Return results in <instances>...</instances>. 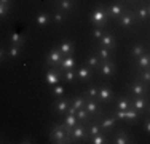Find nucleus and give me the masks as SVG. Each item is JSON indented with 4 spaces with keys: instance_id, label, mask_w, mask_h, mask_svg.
<instances>
[{
    "instance_id": "0eeeda50",
    "label": "nucleus",
    "mask_w": 150,
    "mask_h": 144,
    "mask_svg": "<svg viewBox=\"0 0 150 144\" xmlns=\"http://www.w3.org/2000/svg\"><path fill=\"white\" fill-rule=\"evenodd\" d=\"M61 59H62V55H61V51L58 50V46H53V48H50V51L45 56V64L50 67H58Z\"/></svg>"
},
{
    "instance_id": "aec40b11",
    "label": "nucleus",
    "mask_w": 150,
    "mask_h": 144,
    "mask_svg": "<svg viewBox=\"0 0 150 144\" xmlns=\"http://www.w3.org/2000/svg\"><path fill=\"white\" fill-rule=\"evenodd\" d=\"M117 122H118V118L115 117V115H110V117H107V115H102L101 120H99V123H101V127L104 131H109V130L115 128L117 127Z\"/></svg>"
},
{
    "instance_id": "9b49d317",
    "label": "nucleus",
    "mask_w": 150,
    "mask_h": 144,
    "mask_svg": "<svg viewBox=\"0 0 150 144\" xmlns=\"http://www.w3.org/2000/svg\"><path fill=\"white\" fill-rule=\"evenodd\" d=\"M149 106L147 96H131V107L136 109L139 114H142Z\"/></svg>"
},
{
    "instance_id": "09e8293b",
    "label": "nucleus",
    "mask_w": 150,
    "mask_h": 144,
    "mask_svg": "<svg viewBox=\"0 0 150 144\" xmlns=\"http://www.w3.org/2000/svg\"><path fill=\"white\" fill-rule=\"evenodd\" d=\"M145 2H149V0H145Z\"/></svg>"
},
{
    "instance_id": "473e14b6",
    "label": "nucleus",
    "mask_w": 150,
    "mask_h": 144,
    "mask_svg": "<svg viewBox=\"0 0 150 144\" xmlns=\"http://www.w3.org/2000/svg\"><path fill=\"white\" fill-rule=\"evenodd\" d=\"M21 50H23V46H21V45H15V43H11V45L8 46V50H6V58H8V59H16V58L21 55Z\"/></svg>"
},
{
    "instance_id": "4c0bfd02",
    "label": "nucleus",
    "mask_w": 150,
    "mask_h": 144,
    "mask_svg": "<svg viewBox=\"0 0 150 144\" xmlns=\"http://www.w3.org/2000/svg\"><path fill=\"white\" fill-rule=\"evenodd\" d=\"M10 42L15 43V45H21V46H23L24 43H26V38H24L23 34H11V37H10Z\"/></svg>"
},
{
    "instance_id": "4468645a",
    "label": "nucleus",
    "mask_w": 150,
    "mask_h": 144,
    "mask_svg": "<svg viewBox=\"0 0 150 144\" xmlns=\"http://www.w3.org/2000/svg\"><path fill=\"white\" fill-rule=\"evenodd\" d=\"M134 13H136V18H137V23L139 24H145L150 19L149 11H147V3H145V2L139 3V6L134 10Z\"/></svg>"
},
{
    "instance_id": "72a5a7b5",
    "label": "nucleus",
    "mask_w": 150,
    "mask_h": 144,
    "mask_svg": "<svg viewBox=\"0 0 150 144\" xmlns=\"http://www.w3.org/2000/svg\"><path fill=\"white\" fill-rule=\"evenodd\" d=\"M90 144H105V143H110L109 139H107V131H101L99 135L93 136V138H88V141Z\"/></svg>"
},
{
    "instance_id": "1a4fd4ad",
    "label": "nucleus",
    "mask_w": 150,
    "mask_h": 144,
    "mask_svg": "<svg viewBox=\"0 0 150 144\" xmlns=\"http://www.w3.org/2000/svg\"><path fill=\"white\" fill-rule=\"evenodd\" d=\"M105 10H107V13H109V18H112V19L115 21L125 13L126 8H125V5L121 2H113V3H110V5H107Z\"/></svg>"
},
{
    "instance_id": "393cba45",
    "label": "nucleus",
    "mask_w": 150,
    "mask_h": 144,
    "mask_svg": "<svg viewBox=\"0 0 150 144\" xmlns=\"http://www.w3.org/2000/svg\"><path fill=\"white\" fill-rule=\"evenodd\" d=\"M75 66H77V61H75L74 55H70V56H62L58 67L61 71H67V69H75Z\"/></svg>"
},
{
    "instance_id": "6e6552de",
    "label": "nucleus",
    "mask_w": 150,
    "mask_h": 144,
    "mask_svg": "<svg viewBox=\"0 0 150 144\" xmlns=\"http://www.w3.org/2000/svg\"><path fill=\"white\" fill-rule=\"evenodd\" d=\"M70 101L69 98H66V96H61V98H56L53 101V110H54L56 114H61V115H66L67 110H69L70 107Z\"/></svg>"
},
{
    "instance_id": "20e7f679",
    "label": "nucleus",
    "mask_w": 150,
    "mask_h": 144,
    "mask_svg": "<svg viewBox=\"0 0 150 144\" xmlns=\"http://www.w3.org/2000/svg\"><path fill=\"white\" fill-rule=\"evenodd\" d=\"M128 93H129V96H147L149 95V85L136 78L134 82H131L128 85Z\"/></svg>"
},
{
    "instance_id": "a878e982",
    "label": "nucleus",
    "mask_w": 150,
    "mask_h": 144,
    "mask_svg": "<svg viewBox=\"0 0 150 144\" xmlns=\"http://www.w3.org/2000/svg\"><path fill=\"white\" fill-rule=\"evenodd\" d=\"M50 14H51V23L56 24V26L64 24V23H66V19H67V13L61 11V10H58V8H54V10H53V13H50Z\"/></svg>"
},
{
    "instance_id": "c03bdc74",
    "label": "nucleus",
    "mask_w": 150,
    "mask_h": 144,
    "mask_svg": "<svg viewBox=\"0 0 150 144\" xmlns=\"http://www.w3.org/2000/svg\"><path fill=\"white\" fill-rule=\"evenodd\" d=\"M21 143H23V144H30L32 141H30L29 138H24V139H23V141H21Z\"/></svg>"
},
{
    "instance_id": "7c9ffc66",
    "label": "nucleus",
    "mask_w": 150,
    "mask_h": 144,
    "mask_svg": "<svg viewBox=\"0 0 150 144\" xmlns=\"http://www.w3.org/2000/svg\"><path fill=\"white\" fill-rule=\"evenodd\" d=\"M77 117H78V120H80L81 123H85V125H88V123L93 120V118H94V117H93V115L86 110V107H81V109H78V110H77Z\"/></svg>"
},
{
    "instance_id": "a211bd4d",
    "label": "nucleus",
    "mask_w": 150,
    "mask_h": 144,
    "mask_svg": "<svg viewBox=\"0 0 150 144\" xmlns=\"http://www.w3.org/2000/svg\"><path fill=\"white\" fill-rule=\"evenodd\" d=\"M113 99V91L109 85H101L99 86V95H98V101L101 103H109V101Z\"/></svg>"
},
{
    "instance_id": "2f4dec72",
    "label": "nucleus",
    "mask_w": 150,
    "mask_h": 144,
    "mask_svg": "<svg viewBox=\"0 0 150 144\" xmlns=\"http://www.w3.org/2000/svg\"><path fill=\"white\" fill-rule=\"evenodd\" d=\"M145 51H147V48H145L144 43H134L133 48H131V58H133V59H137V58L142 56Z\"/></svg>"
},
{
    "instance_id": "6ab92c4d",
    "label": "nucleus",
    "mask_w": 150,
    "mask_h": 144,
    "mask_svg": "<svg viewBox=\"0 0 150 144\" xmlns=\"http://www.w3.org/2000/svg\"><path fill=\"white\" fill-rule=\"evenodd\" d=\"M75 5H77L75 0H56L54 2V8H58L67 14L72 11V10H75Z\"/></svg>"
},
{
    "instance_id": "dca6fc26",
    "label": "nucleus",
    "mask_w": 150,
    "mask_h": 144,
    "mask_svg": "<svg viewBox=\"0 0 150 144\" xmlns=\"http://www.w3.org/2000/svg\"><path fill=\"white\" fill-rule=\"evenodd\" d=\"M93 72H94V71H93L91 67H88L86 64H85V66H80V67H78V71H77V80L83 82V83H86V82H91Z\"/></svg>"
},
{
    "instance_id": "a19ab883",
    "label": "nucleus",
    "mask_w": 150,
    "mask_h": 144,
    "mask_svg": "<svg viewBox=\"0 0 150 144\" xmlns=\"http://www.w3.org/2000/svg\"><path fill=\"white\" fill-rule=\"evenodd\" d=\"M10 11H11V5H6V3H0V16L5 18Z\"/></svg>"
},
{
    "instance_id": "cd10ccee",
    "label": "nucleus",
    "mask_w": 150,
    "mask_h": 144,
    "mask_svg": "<svg viewBox=\"0 0 150 144\" xmlns=\"http://www.w3.org/2000/svg\"><path fill=\"white\" fill-rule=\"evenodd\" d=\"M61 82H67V83H74L77 80V72L74 69H67V71H61Z\"/></svg>"
},
{
    "instance_id": "58836bf2",
    "label": "nucleus",
    "mask_w": 150,
    "mask_h": 144,
    "mask_svg": "<svg viewBox=\"0 0 150 144\" xmlns=\"http://www.w3.org/2000/svg\"><path fill=\"white\" fill-rule=\"evenodd\" d=\"M104 34H105L104 27H94V29H93V32H91L93 38H96V40H99V38H101Z\"/></svg>"
},
{
    "instance_id": "4be33fe9",
    "label": "nucleus",
    "mask_w": 150,
    "mask_h": 144,
    "mask_svg": "<svg viewBox=\"0 0 150 144\" xmlns=\"http://www.w3.org/2000/svg\"><path fill=\"white\" fill-rule=\"evenodd\" d=\"M93 51L99 56V59H101V61H109V59H112V56H113V50L105 48V46H101V45L94 46Z\"/></svg>"
},
{
    "instance_id": "c756f323",
    "label": "nucleus",
    "mask_w": 150,
    "mask_h": 144,
    "mask_svg": "<svg viewBox=\"0 0 150 144\" xmlns=\"http://www.w3.org/2000/svg\"><path fill=\"white\" fill-rule=\"evenodd\" d=\"M136 61V66H137V69H147V67H150V53L145 51L142 56H139Z\"/></svg>"
},
{
    "instance_id": "2eb2a0df",
    "label": "nucleus",
    "mask_w": 150,
    "mask_h": 144,
    "mask_svg": "<svg viewBox=\"0 0 150 144\" xmlns=\"http://www.w3.org/2000/svg\"><path fill=\"white\" fill-rule=\"evenodd\" d=\"M98 45L105 46V48H110V50H115L117 48V38H115V35H113V34L105 32V34L98 40Z\"/></svg>"
},
{
    "instance_id": "f257e3e1",
    "label": "nucleus",
    "mask_w": 150,
    "mask_h": 144,
    "mask_svg": "<svg viewBox=\"0 0 150 144\" xmlns=\"http://www.w3.org/2000/svg\"><path fill=\"white\" fill-rule=\"evenodd\" d=\"M72 128H69L64 122L61 123H53L50 130V139L54 144H69L72 143Z\"/></svg>"
},
{
    "instance_id": "ddd939ff",
    "label": "nucleus",
    "mask_w": 150,
    "mask_h": 144,
    "mask_svg": "<svg viewBox=\"0 0 150 144\" xmlns=\"http://www.w3.org/2000/svg\"><path fill=\"white\" fill-rule=\"evenodd\" d=\"M56 46H58V50L61 51L62 56H70V55H74V51H75V43L72 40H69V38L61 40Z\"/></svg>"
},
{
    "instance_id": "37998d69",
    "label": "nucleus",
    "mask_w": 150,
    "mask_h": 144,
    "mask_svg": "<svg viewBox=\"0 0 150 144\" xmlns=\"http://www.w3.org/2000/svg\"><path fill=\"white\" fill-rule=\"evenodd\" d=\"M128 3H131V5H134V3H141V2H145V0H126Z\"/></svg>"
},
{
    "instance_id": "ea45409f",
    "label": "nucleus",
    "mask_w": 150,
    "mask_h": 144,
    "mask_svg": "<svg viewBox=\"0 0 150 144\" xmlns=\"http://www.w3.org/2000/svg\"><path fill=\"white\" fill-rule=\"evenodd\" d=\"M64 91H66V88H64L62 85H54V88H53V95L56 96V98H61V96H64Z\"/></svg>"
},
{
    "instance_id": "e433bc0d",
    "label": "nucleus",
    "mask_w": 150,
    "mask_h": 144,
    "mask_svg": "<svg viewBox=\"0 0 150 144\" xmlns=\"http://www.w3.org/2000/svg\"><path fill=\"white\" fill-rule=\"evenodd\" d=\"M85 98L86 99H98V95H99V86H94V85H90L86 90H85Z\"/></svg>"
},
{
    "instance_id": "de8ad7c7",
    "label": "nucleus",
    "mask_w": 150,
    "mask_h": 144,
    "mask_svg": "<svg viewBox=\"0 0 150 144\" xmlns=\"http://www.w3.org/2000/svg\"><path fill=\"white\" fill-rule=\"evenodd\" d=\"M147 117H150V104L147 106Z\"/></svg>"
},
{
    "instance_id": "a18cd8bd",
    "label": "nucleus",
    "mask_w": 150,
    "mask_h": 144,
    "mask_svg": "<svg viewBox=\"0 0 150 144\" xmlns=\"http://www.w3.org/2000/svg\"><path fill=\"white\" fill-rule=\"evenodd\" d=\"M0 3H6V5H11V0H0Z\"/></svg>"
},
{
    "instance_id": "39448f33",
    "label": "nucleus",
    "mask_w": 150,
    "mask_h": 144,
    "mask_svg": "<svg viewBox=\"0 0 150 144\" xmlns=\"http://www.w3.org/2000/svg\"><path fill=\"white\" fill-rule=\"evenodd\" d=\"M113 115H115L118 120H125V122H128V123H133V122H136L139 118V114L136 109H126V110H120V109H115L113 110Z\"/></svg>"
},
{
    "instance_id": "c9c22d12",
    "label": "nucleus",
    "mask_w": 150,
    "mask_h": 144,
    "mask_svg": "<svg viewBox=\"0 0 150 144\" xmlns=\"http://www.w3.org/2000/svg\"><path fill=\"white\" fill-rule=\"evenodd\" d=\"M62 122H64V123H66L69 128H74V127H77V125L80 123L77 114H66V115H64V120H62Z\"/></svg>"
},
{
    "instance_id": "bb28decb",
    "label": "nucleus",
    "mask_w": 150,
    "mask_h": 144,
    "mask_svg": "<svg viewBox=\"0 0 150 144\" xmlns=\"http://www.w3.org/2000/svg\"><path fill=\"white\" fill-rule=\"evenodd\" d=\"M115 109H120V110L131 109V96H118L115 103Z\"/></svg>"
},
{
    "instance_id": "423d86ee",
    "label": "nucleus",
    "mask_w": 150,
    "mask_h": 144,
    "mask_svg": "<svg viewBox=\"0 0 150 144\" xmlns=\"http://www.w3.org/2000/svg\"><path fill=\"white\" fill-rule=\"evenodd\" d=\"M98 72L102 75V77L110 78V77H113V75L117 74V64L113 63L112 59H109V61H101V63H99Z\"/></svg>"
},
{
    "instance_id": "f3484780",
    "label": "nucleus",
    "mask_w": 150,
    "mask_h": 144,
    "mask_svg": "<svg viewBox=\"0 0 150 144\" xmlns=\"http://www.w3.org/2000/svg\"><path fill=\"white\" fill-rule=\"evenodd\" d=\"M85 104H86V98H85V95L75 96V98L70 101V107H69V110H67V114H77V110L81 109V107H85Z\"/></svg>"
},
{
    "instance_id": "f8f14e48",
    "label": "nucleus",
    "mask_w": 150,
    "mask_h": 144,
    "mask_svg": "<svg viewBox=\"0 0 150 144\" xmlns=\"http://www.w3.org/2000/svg\"><path fill=\"white\" fill-rule=\"evenodd\" d=\"M61 69L59 67H50L45 74V82L46 85H58L61 82V75H59Z\"/></svg>"
},
{
    "instance_id": "b1692460",
    "label": "nucleus",
    "mask_w": 150,
    "mask_h": 144,
    "mask_svg": "<svg viewBox=\"0 0 150 144\" xmlns=\"http://www.w3.org/2000/svg\"><path fill=\"white\" fill-rule=\"evenodd\" d=\"M110 143H112V144H129V143H133V141H131L129 135H128L125 130H118V131H117V135L113 136V139Z\"/></svg>"
},
{
    "instance_id": "7ed1b4c3",
    "label": "nucleus",
    "mask_w": 150,
    "mask_h": 144,
    "mask_svg": "<svg viewBox=\"0 0 150 144\" xmlns=\"http://www.w3.org/2000/svg\"><path fill=\"white\" fill-rule=\"evenodd\" d=\"M115 23L118 24V26H121L123 29H133V26L137 24V18H136V13L133 11V10L126 8L125 13L121 14L118 19H115Z\"/></svg>"
},
{
    "instance_id": "49530a36",
    "label": "nucleus",
    "mask_w": 150,
    "mask_h": 144,
    "mask_svg": "<svg viewBox=\"0 0 150 144\" xmlns=\"http://www.w3.org/2000/svg\"><path fill=\"white\" fill-rule=\"evenodd\" d=\"M145 3H147V11H149V16H150V0H149V2H145Z\"/></svg>"
},
{
    "instance_id": "f704fd0d",
    "label": "nucleus",
    "mask_w": 150,
    "mask_h": 144,
    "mask_svg": "<svg viewBox=\"0 0 150 144\" xmlns=\"http://www.w3.org/2000/svg\"><path fill=\"white\" fill-rule=\"evenodd\" d=\"M136 78L141 80V82H144V83H147V85H150V67H147V69H137Z\"/></svg>"
},
{
    "instance_id": "9d476101",
    "label": "nucleus",
    "mask_w": 150,
    "mask_h": 144,
    "mask_svg": "<svg viewBox=\"0 0 150 144\" xmlns=\"http://www.w3.org/2000/svg\"><path fill=\"white\" fill-rule=\"evenodd\" d=\"M72 143H81L83 139H86V125L85 123H78L77 127L72 128Z\"/></svg>"
},
{
    "instance_id": "79ce46f5",
    "label": "nucleus",
    "mask_w": 150,
    "mask_h": 144,
    "mask_svg": "<svg viewBox=\"0 0 150 144\" xmlns=\"http://www.w3.org/2000/svg\"><path fill=\"white\" fill-rule=\"evenodd\" d=\"M144 130H145V133H149V135H150V117H147V118H145Z\"/></svg>"
},
{
    "instance_id": "412c9836",
    "label": "nucleus",
    "mask_w": 150,
    "mask_h": 144,
    "mask_svg": "<svg viewBox=\"0 0 150 144\" xmlns=\"http://www.w3.org/2000/svg\"><path fill=\"white\" fill-rule=\"evenodd\" d=\"M34 23H35V26H38V27H46L50 23H51V14L46 13V11L37 13L35 18H34Z\"/></svg>"
},
{
    "instance_id": "c85d7f7f",
    "label": "nucleus",
    "mask_w": 150,
    "mask_h": 144,
    "mask_svg": "<svg viewBox=\"0 0 150 144\" xmlns=\"http://www.w3.org/2000/svg\"><path fill=\"white\" fill-rule=\"evenodd\" d=\"M99 63H101V59H99V56L96 55L94 51H91V55L85 59V64H86L88 67H91L93 71H98L99 69Z\"/></svg>"
},
{
    "instance_id": "5701e85b",
    "label": "nucleus",
    "mask_w": 150,
    "mask_h": 144,
    "mask_svg": "<svg viewBox=\"0 0 150 144\" xmlns=\"http://www.w3.org/2000/svg\"><path fill=\"white\" fill-rule=\"evenodd\" d=\"M85 107H86V110L93 115V117H98V115H104V110L99 109L98 99H86V104H85Z\"/></svg>"
},
{
    "instance_id": "f03ea898",
    "label": "nucleus",
    "mask_w": 150,
    "mask_h": 144,
    "mask_svg": "<svg viewBox=\"0 0 150 144\" xmlns=\"http://www.w3.org/2000/svg\"><path fill=\"white\" fill-rule=\"evenodd\" d=\"M91 23L94 27H107V21H109V13H107L104 5H96L94 10L91 11Z\"/></svg>"
}]
</instances>
